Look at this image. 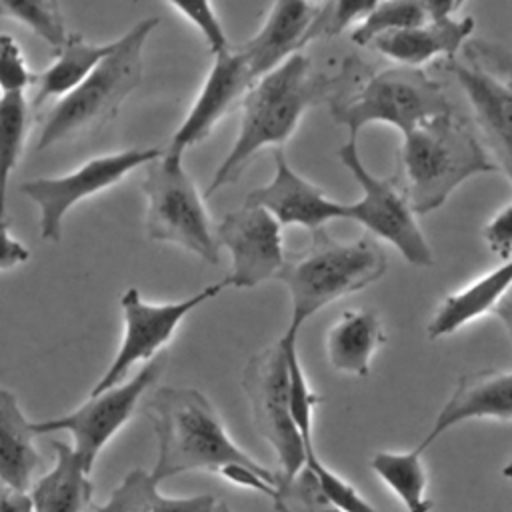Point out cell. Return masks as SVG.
Segmentation results:
<instances>
[{"mask_svg": "<svg viewBox=\"0 0 512 512\" xmlns=\"http://www.w3.org/2000/svg\"><path fill=\"white\" fill-rule=\"evenodd\" d=\"M368 74L370 70L358 58H346L340 70L328 76L314 70L306 54L296 52L258 78L242 98L238 136L216 168L206 196L236 184L260 150L282 148L308 108L334 102L354 90Z\"/></svg>", "mask_w": 512, "mask_h": 512, "instance_id": "obj_1", "label": "cell"}, {"mask_svg": "<svg viewBox=\"0 0 512 512\" xmlns=\"http://www.w3.org/2000/svg\"><path fill=\"white\" fill-rule=\"evenodd\" d=\"M146 412L158 444V456L150 472L158 484L196 470L222 476L232 466L272 472L228 436L214 406L196 388L162 386L150 396Z\"/></svg>", "mask_w": 512, "mask_h": 512, "instance_id": "obj_2", "label": "cell"}, {"mask_svg": "<svg viewBox=\"0 0 512 512\" xmlns=\"http://www.w3.org/2000/svg\"><path fill=\"white\" fill-rule=\"evenodd\" d=\"M496 170L468 120L454 110L434 116L402 136L400 192L414 214L440 208L462 182Z\"/></svg>", "mask_w": 512, "mask_h": 512, "instance_id": "obj_3", "label": "cell"}, {"mask_svg": "<svg viewBox=\"0 0 512 512\" xmlns=\"http://www.w3.org/2000/svg\"><path fill=\"white\" fill-rule=\"evenodd\" d=\"M386 268V252L372 236L340 242L326 230L314 232L306 248L286 254L276 276L290 294L288 330L298 334L310 316L326 304L378 282Z\"/></svg>", "mask_w": 512, "mask_h": 512, "instance_id": "obj_4", "label": "cell"}, {"mask_svg": "<svg viewBox=\"0 0 512 512\" xmlns=\"http://www.w3.org/2000/svg\"><path fill=\"white\" fill-rule=\"evenodd\" d=\"M160 18H144L114 40V50L40 124L36 150L104 128L142 80V50Z\"/></svg>", "mask_w": 512, "mask_h": 512, "instance_id": "obj_5", "label": "cell"}, {"mask_svg": "<svg viewBox=\"0 0 512 512\" xmlns=\"http://www.w3.org/2000/svg\"><path fill=\"white\" fill-rule=\"evenodd\" d=\"M452 110L442 84L422 68L410 66L368 74L354 90L330 102V114L348 128V138H358L372 122L390 124L406 136L422 122Z\"/></svg>", "mask_w": 512, "mask_h": 512, "instance_id": "obj_6", "label": "cell"}, {"mask_svg": "<svg viewBox=\"0 0 512 512\" xmlns=\"http://www.w3.org/2000/svg\"><path fill=\"white\" fill-rule=\"evenodd\" d=\"M146 196V236L180 246L210 264L220 262V246L204 200L182 164V156L162 152L146 166L140 184Z\"/></svg>", "mask_w": 512, "mask_h": 512, "instance_id": "obj_7", "label": "cell"}, {"mask_svg": "<svg viewBox=\"0 0 512 512\" xmlns=\"http://www.w3.org/2000/svg\"><path fill=\"white\" fill-rule=\"evenodd\" d=\"M462 48V60H446L448 70L472 106L496 168L512 182V52L486 40H468Z\"/></svg>", "mask_w": 512, "mask_h": 512, "instance_id": "obj_8", "label": "cell"}, {"mask_svg": "<svg viewBox=\"0 0 512 512\" xmlns=\"http://www.w3.org/2000/svg\"><path fill=\"white\" fill-rule=\"evenodd\" d=\"M242 388L258 434L278 456V478H294L304 468L306 456L302 438L292 420L288 356L280 340L248 360L242 372Z\"/></svg>", "mask_w": 512, "mask_h": 512, "instance_id": "obj_9", "label": "cell"}, {"mask_svg": "<svg viewBox=\"0 0 512 512\" xmlns=\"http://www.w3.org/2000/svg\"><path fill=\"white\" fill-rule=\"evenodd\" d=\"M338 158L362 190V198L348 204V220L362 224L374 238L392 244L406 262L422 268L432 266L434 254L416 222V214L390 180L372 174L364 166L356 138H348L338 148Z\"/></svg>", "mask_w": 512, "mask_h": 512, "instance_id": "obj_10", "label": "cell"}, {"mask_svg": "<svg viewBox=\"0 0 512 512\" xmlns=\"http://www.w3.org/2000/svg\"><path fill=\"white\" fill-rule=\"evenodd\" d=\"M224 288H228L226 278L208 284L194 292L192 296L178 300V302H164L152 304L146 302L138 288H128L120 296L122 308V340L118 346L116 356L112 358L110 366L104 370L100 380L92 386L90 396H96L104 390H110L124 382L128 370L138 362H150L156 354L172 340L180 322L198 306L218 296Z\"/></svg>", "mask_w": 512, "mask_h": 512, "instance_id": "obj_11", "label": "cell"}, {"mask_svg": "<svg viewBox=\"0 0 512 512\" xmlns=\"http://www.w3.org/2000/svg\"><path fill=\"white\" fill-rule=\"evenodd\" d=\"M166 364V356L146 362L128 382L90 396L76 410L50 420L32 422L34 436L48 432H70L74 438V454L82 466L92 472L100 450L116 436V432L132 418L144 392L156 384Z\"/></svg>", "mask_w": 512, "mask_h": 512, "instance_id": "obj_12", "label": "cell"}, {"mask_svg": "<svg viewBox=\"0 0 512 512\" xmlns=\"http://www.w3.org/2000/svg\"><path fill=\"white\" fill-rule=\"evenodd\" d=\"M160 148H128L114 154H104L84 162L66 176L36 178L20 184V192L30 198L40 210V236L48 242H58L68 210L114 186L128 172L148 166L162 156Z\"/></svg>", "mask_w": 512, "mask_h": 512, "instance_id": "obj_13", "label": "cell"}, {"mask_svg": "<svg viewBox=\"0 0 512 512\" xmlns=\"http://www.w3.org/2000/svg\"><path fill=\"white\" fill-rule=\"evenodd\" d=\"M214 232L218 246L230 252L228 286L254 288L278 276L286 258L282 226L266 210L242 204L228 212Z\"/></svg>", "mask_w": 512, "mask_h": 512, "instance_id": "obj_14", "label": "cell"}, {"mask_svg": "<svg viewBox=\"0 0 512 512\" xmlns=\"http://www.w3.org/2000/svg\"><path fill=\"white\" fill-rule=\"evenodd\" d=\"M244 204L266 210L280 226L296 224L310 234L324 230L330 220H348V204L328 198L322 188L302 178L288 164L282 148H274L272 180L250 190Z\"/></svg>", "mask_w": 512, "mask_h": 512, "instance_id": "obj_15", "label": "cell"}, {"mask_svg": "<svg viewBox=\"0 0 512 512\" xmlns=\"http://www.w3.org/2000/svg\"><path fill=\"white\" fill-rule=\"evenodd\" d=\"M428 20L422 26L378 36L370 46L400 66L420 68L436 56L446 60L456 58L458 50L474 32V18H454L462 2L454 0H424Z\"/></svg>", "mask_w": 512, "mask_h": 512, "instance_id": "obj_16", "label": "cell"}, {"mask_svg": "<svg viewBox=\"0 0 512 512\" xmlns=\"http://www.w3.org/2000/svg\"><path fill=\"white\" fill-rule=\"evenodd\" d=\"M254 82L244 56L236 48L214 56V64L186 118L170 138L166 152L184 156L190 146L206 140Z\"/></svg>", "mask_w": 512, "mask_h": 512, "instance_id": "obj_17", "label": "cell"}, {"mask_svg": "<svg viewBox=\"0 0 512 512\" xmlns=\"http://www.w3.org/2000/svg\"><path fill=\"white\" fill-rule=\"evenodd\" d=\"M318 2H274L260 30L236 50L244 56L254 80L262 78L308 44V30L316 18Z\"/></svg>", "mask_w": 512, "mask_h": 512, "instance_id": "obj_18", "label": "cell"}, {"mask_svg": "<svg viewBox=\"0 0 512 512\" xmlns=\"http://www.w3.org/2000/svg\"><path fill=\"white\" fill-rule=\"evenodd\" d=\"M476 418L512 420V372L478 370L460 376L454 392L416 450L424 452L448 428Z\"/></svg>", "mask_w": 512, "mask_h": 512, "instance_id": "obj_19", "label": "cell"}, {"mask_svg": "<svg viewBox=\"0 0 512 512\" xmlns=\"http://www.w3.org/2000/svg\"><path fill=\"white\" fill-rule=\"evenodd\" d=\"M512 288V258L496 266L494 270L486 272L484 276L476 278L462 290L448 294L438 310L434 312L432 320L426 326V334L430 340L444 338L454 334L456 330L464 328L472 320L494 312L498 302L506 296Z\"/></svg>", "mask_w": 512, "mask_h": 512, "instance_id": "obj_20", "label": "cell"}, {"mask_svg": "<svg viewBox=\"0 0 512 512\" xmlns=\"http://www.w3.org/2000/svg\"><path fill=\"white\" fill-rule=\"evenodd\" d=\"M386 342V332L376 312L346 310L326 332V356L340 374L368 376L374 352Z\"/></svg>", "mask_w": 512, "mask_h": 512, "instance_id": "obj_21", "label": "cell"}, {"mask_svg": "<svg viewBox=\"0 0 512 512\" xmlns=\"http://www.w3.org/2000/svg\"><path fill=\"white\" fill-rule=\"evenodd\" d=\"M40 464L32 422L26 420L16 396L0 388V484L28 492Z\"/></svg>", "mask_w": 512, "mask_h": 512, "instance_id": "obj_22", "label": "cell"}, {"mask_svg": "<svg viewBox=\"0 0 512 512\" xmlns=\"http://www.w3.org/2000/svg\"><path fill=\"white\" fill-rule=\"evenodd\" d=\"M56 462L48 474L28 490L32 512H86L94 484L90 472L76 458L72 446L54 440Z\"/></svg>", "mask_w": 512, "mask_h": 512, "instance_id": "obj_23", "label": "cell"}, {"mask_svg": "<svg viewBox=\"0 0 512 512\" xmlns=\"http://www.w3.org/2000/svg\"><path fill=\"white\" fill-rule=\"evenodd\" d=\"M112 50L114 42L90 44L82 34H68L64 46L56 50L54 62L36 74L32 106L38 108L52 98L60 100L70 94Z\"/></svg>", "mask_w": 512, "mask_h": 512, "instance_id": "obj_24", "label": "cell"}, {"mask_svg": "<svg viewBox=\"0 0 512 512\" xmlns=\"http://www.w3.org/2000/svg\"><path fill=\"white\" fill-rule=\"evenodd\" d=\"M218 500L210 494L172 498L158 490V482L142 468L130 470L104 504L90 512H214Z\"/></svg>", "mask_w": 512, "mask_h": 512, "instance_id": "obj_25", "label": "cell"}, {"mask_svg": "<svg viewBox=\"0 0 512 512\" xmlns=\"http://www.w3.org/2000/svg\"><path fill=\"white\" fill-rule=\"evenodd\" d=\"M422 452H386L380 450L372 456L370 468L396 492L408 512H428L432 500L426 496V468L420 460Z\"/></svg>", "mask_w": 512, "mask_h": 512, "instance_id": "obj_26", "label": "cell"}, {"mask_svg": "<svg viewBox=\"0 0 512 512\" xmlns=\"http://www.w3.org/2000/svg\"><path fill=\"white\" fill-rule=\"evenodd\" d=\"M30 122V104L26 94L0 96V222L6 216L8 186L18 166Z\"/></svg>", "mask_w": 512, "mask_h": 512, "instance_id": "obj_27", "label": "cell"}, {"mask_svg": "<svg viewBox=\"0 0 512 512\" xmlns=\"http://www.w3.org/2000/svg\"><path fill=\"white\" fill-rule=\"evenodd\" d=\"M428 20L424 0L374 2L372 10L352 28L350 38L358 46H370L378 36L422 26Z\"/></svg>", "mask_w": 512, "mask_h": 512, "instance_id": "obj_28", "label": "cell"}, {"mask_svg": "<svg viewBox=\"0 0 512 512\" xmlns=\"http://www.w3.org/2000/svg\"><path fill=\"white\" fill-rule=\"evenodd\" d=\"M0 16L12 18L48 42L54 52L68 38L60 4L54 0H0Z\"/></svg>", "mask_w": 512, "mask_h": 512, "instance_id": "obj_29", "label": "cell"}, {"mask_svg": "<svg viewBox=\"0 0 512 512\" xmlns=\"http://www.w3.org/2000/svg\"><path fill=\"white\" fill-rule=\"evenodd\" d=\"M272 500L278 512H342L324 496L318 480L306 466L290 480L278 478Z\"/></svg>", "mask_w": 512, "mask_h": 512, "instance_id": "obj_30", "label": "cell"}, {"mask_svg": "<svg viewBox=\"0 0 512 512\" xmlns=\"http://www.w3.org/2000/svg\"><path fill=\"white\" fill-rule=\"evenodd\" d=\"M314 478L318 480L324 496L342 512H378L352 484H348L344 478H340L336 472H332L316 452L306 454L304 464Z\"/></svg>", "mask_w": 512, "mask_h": 512, "instance_id": "obj_31", "label": "cell"}, {"mask_svg": "<svg viewBox=\"0 0 512 512\" xmlns=\"http://www.w3.org/2000/svg\"><path fill=\"white\" fill-rule=\"evenodd\" d=\"M374 2H322L318 4L316 18L308 30V44L318 38L336 36L352 22H360L370 10Z\"/></svg>", "mask_w": 512, "mask_h": 512, "instance_id": "obj_32", "label": "cell"}, {"mask_svg": "<svg viewBox=\"0 0 512 512\" xmlns=\"http://www.w3.org/2000/svg\"><path fill=\"white\" fill-rule=\"evenodd\" d=\"M34 80L16 38L0 32V96L26 94Z\"/></svg>", "mask_w": 512, "mask_h": 512, "instance_id": "obj_33", "label": "cell"}, {"mask_svg": "<svg viewBox=\"0 0 512 512\" xmlns=\"http://www.w3.org/2000/svg\"><path fill=\"white\" fill-rule=\"evenodd\" d=\"M170 6L200 30L212 56H218L232 48L212 4H208V2H170Z\"/></svg>", "mask_w": 512, "mask_h": 512, "instance_id": "obj_34", "label": "cell"}, {"mask_svg": "<svg viewBox=\"0 0 512 512\" xmlns=\"http://www.w3.org/2000/svg\"><path fill=\"white\" fill-rule=\"evenodd\" d=\"M488 250L504 262L512 258V204L498 210L482 230Z\"/></svg>", "mask_w": 512, "mask_h": 512, "instance_id": "obj_35", "label": "cell"}, {"mask_svg": "<svg viewBox=\"0 0 512 512\" xmlns=\"http://www.w3.org/2000/svg\"><path fill=\"white\" fill-rule=\"evenodd\" d=\"M30 250L10 234L8 222H0V270H10L14 266H20L28 262Z\"/></svg>", "mask_w": 512, "mask_h": 512, "instance_id": "obj_36", "label": "cell"}, {"mask_svg": "<svg viewBox=\"0 0 512 512\" xmlns=\"http://www.w3.org/2000/svg\"><path fill=\"white\" fill-rule=\"evenodd\" d=\"M0 512H32L28 492H18L0 484Z\"/></svg>", "mask_w": 512, "mask_h": 512, "instance_id": "obj_37", "label": "cell"}, {"mask_svg": "<svg viewBox=\"0 0 512 512\" xmlns=\"http://www.w3.org/2000/svg\"><path fill=\"white\" fill-rule=\"evenodd\" d=\"M494 314L498 316V320L502 322L504 330L508 332L510 340H512V288L506 292V296L498 302V306L494 308Z\"/></svg>", "mask_w": 512, "mask_h": 512, "instance_id": "obj_38", "label": "cell"}, {"mask_svg": "<svg viewBox=\"0 0 512 512\" xmlns=\"http://www.w3.org/2000/svg\"><path fill=\"white\" fill-rule=\"evenodd\" d=\"M502 474H504L508 480H512V460L502 468Z\"/></svg>", "mask_w": 512, "mask_h": 512, "instance_id": "obj_39", "label": "cell"}, {"mask_svg": "<svg viewBox=\"0 0 512 512\" xmlns=\"http://www.w3.org/2000/svg\"><path fill=\"white\" fill-rule=\"evenodd\" d=\"M214 512H230V508H228L224 502H220V500H218V506H216V510H214Z\"/></svg>", "mask_w": 512, "mask_h": 512, "instance_id": "obj_40", "label": "cell"}]
</instances>
